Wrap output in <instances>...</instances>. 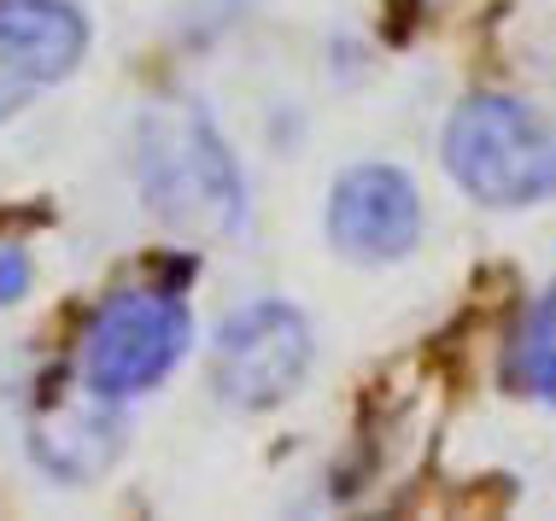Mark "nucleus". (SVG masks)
<instances>
[{
  "label": "nucleus",
  "instance_id": "obj_5",
  "mask_svg": "<svg viewBox=\"0 0 556 521\" xmlns=\"http://www.w3.org/2000/svg\"><path fill=\"white\" fill-rule=\"evenodd\" d=\"M88 53V24L71 0H0V117L65 82Z\"/></svg>",
  "mask_w": 556,
  "mask_h": 521
},
{
  "label": "nucleus",
  "instance_id": "obj_2",
  "mask_svg": "<svg viewBox=\"0 0 556 521\" xmlns=\"http://www.w3.org/2000/svg\"><path fill=\"white\" fill-rule=\"evenodd\" d=\"M445 170L480 205H539L556 193V117L516 94H475L445 124Z\"/></svg>",
  "mask_w": 556,
  "mask_h": 521
},
{
  "label": "nucleus",
  "instance_id": "obj_8",
  "mask_svg": "<svg viewBox=\"0 0 556 521\" xmlns=\"http://www.w3.org/2000/svg\"><path fill=\"white\" fill-rule=\"evenodd\" d=\"M509 381L533 398H556V288L521 310L509 334Z\"/></svg>",
  "mask_w": 556,
  "mask_h": 521
},
{
  "label": "nucleus",
  "instance_id": "obj_1",
  "mask_svg": "<svg viewBox=\"0 0 556 521\" xmlns=\"http://www.w3.org/2000/svg\"><path fill=\"white\" fill-rule=\"evenodd\" d=\"M135 182L153 217L182 234H235L247 223V182L193 100H159L135 124Z\"/></svg>",
  "mask_w": 556,
  "mask_h": 521
},
{
  "label": "nucleus",
  "instance_id": "obj_6",
  "mask_svg": "<svg viewBox=\"0 0 556 521\" xmlns=\"http://www.w3.org/2000/svg\"><path fill=\"white\" fill-rule=\"evenodd\" d=\"M328 234L352 258H369V264L404 258L416 246V234H422L416 182L393 165H364V170L340 176L334 205H328Z\"/></svg>",
  "mask_w": 556,
  "mask_h": 521
},
{
  "label": "nucleus",
  "instance_id": "obj_9",
  "mask_svg": "<svg viewBox=\"0 0 556 521\" xmlns=\"http://www.w3.org/2000/svg\"><path fill=\"white\" fill-rule=\"evenodd\" d=\"M29 281H36V270H29V252L18 241H0V305H18L29 293Z\"/></svg>",
  "mask_w": 556,
  "mask_h": 521
},
{
  "label": "nucleus",
  "instance_id": "obj_3",
  "mask_svg": "<svg viewBox=\"0 0 556 521\" xmlns=\"http://www.w3.org/2000/svg\"><path fill=\"white\" fill-rule=\"evenodd\" d=\"M188 340H193V322L182 300L153 293V288L117 293V300H106L88 317L83 346H77V381L83 393L117 405V398H135L170 376L182 364Z\"/></svg>",
  "mask_w": 556,
  "mask_h": 521
},
{
  "label": "nucleus",
  "instance_id": "obj_7",
  "mask_svg": "<svg viewBox=\"0 0 556 521\" xmlns=\"http://www.w3.org/2000/svg\"><path fill=\"white\" fill-rule=\"evenodd\" d=\"M100 405H106V398H94V405H48L36 416V428H29L36 457L59 474V481H88V474H100L112 463L117 428H112V416Z\"/></svg>",
  "mask_w": 556,
  "mask_h": 521
},
{
  "label": "nucleus",
  "instance_id": "obj_4",
  "mask_svg": "<svg viewBox=\"0 0 556 521\" xmlns=\"http://www.w3.org/2000/svg\"><path fill=\"white\" fill-rule=\"evenodd\" d=\"M311 369V322L281 300L240 305L217 329L212 386L240 410H269L305 381Z\"/></svg>",
  "mask_w": 556,
  "mask_h": 521
}]
</instances>
